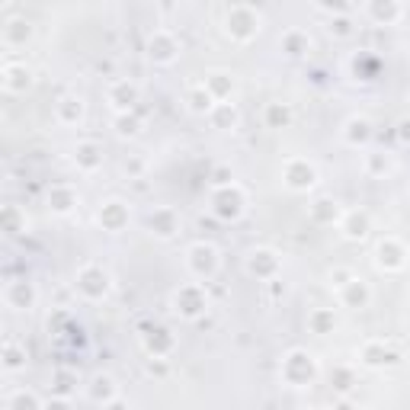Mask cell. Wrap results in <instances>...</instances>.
I'll return each mask as SVG.
<instances>
[{
	"mask_svg": "<svg viewBox=\"0 0 410 410\" xmlns=\"http://www.w3.org/2000/svg\"><path fill=\"white\" fill-rule=\"evenodd\" d=\"M94 154H96V144H80V148H77V164L84 170H94L96 160H100V158H94Z\"/></svg>",
	"mask_w": 410,
	"mask_h": 410,
	"instance_id": "obj_6",
	"label": "cell"
},
{
	"mask_svg": "<svg viewBox=\"0 0 410 410\" xmlns=\"http://www.w3.org/2000/svg\"><path fill=\"white\" fill-rule=\"evenodd\" d=\"M7 410H42V404H39L36 394L29 391H13L7 401Z\"/></svg>",
	"mask_w": 410,
	"mask_h": 410,
	"instance_id": "obj_4",
	"label": "cell"
},
{
	"mask_svg": "<svg viewBox=\"0 0 410 410\" xmlns=\"http://www.w3.org/2000/svg\"><path fill=\"white\" fill-rule=\"evenodd\" d=\"M32 299H36V292H32V285H29L26 279H17L7 285V305L17 308V311H26L29 305H32Z\"/></svg>",
	"mask_w": 410,
	"mask_h": 410,
	"instance_id": "obj_1",
	"label": "cell"
},
{
	"mask_svg": "<svg viewBox=\"0 0 410 410\" xmlns=\"http://www.w3.org/2000/svg\"><path fill=\"white\" fill-rule=\"evenodd\" d=\"M96 282H109L106 279V272L96 270V266H87L80 276H77V285L90 295V299H100V295H106V285H96Z\"/></svg>",
	"mask_w": 410,
	"mask_h": 410,
	"instance_id": "obj_2",
	"label": "cell"
},
{
	"mask_svg": "<svg viewBox=\"0 0 410 410\" xmlns=\"http://www.w3.org/2000/svg\"><path fill=\"white\" fill-rule=\"evenodd\" d=\"M26 87H29V67L7 65V71H3V90H7V94H19V90H26Z\"/></svg>",
	"mask_w": 410,
	"mask_h": 410,
	"instance_id": "obj_3",
	"label": "cell"
},
{
	"mask_svg": "<svg viewBox=\"0 0 410 410\" xmlns=\"http://www.w3.org/2000/svg\"><path fill=\"white\" fill-rule=\"evenodd\" d=\"M23 359H26V353H19L17 349V343L13 340H7V346H3V369L7 372H17V369H23Z\"/></svg>",
	"mask_w": 410,
	"mask_h": 410,
	"instance_id": "obj_5",
	"label": "cell"
}]
</instances>
